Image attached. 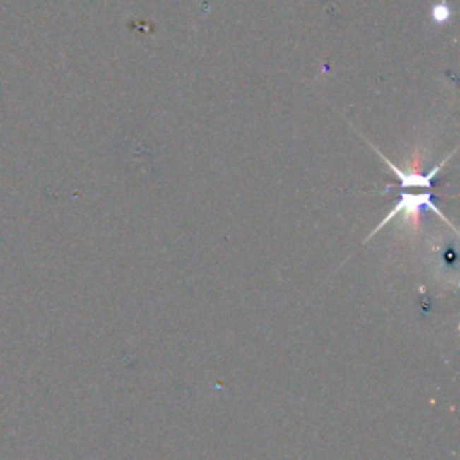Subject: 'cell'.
<instances>
[{
	"label": "cell",
	"instance_id": "obj_1",
	"mask_svg": "<svg viewBox=\"0 0 460 460\" xmlns=\"http://www.w3.org/2000/svg\"><path fill=\"white\" fill-rule=\"evenodd\" d=\"M425 211H432V213H435L437 216L441 218V220H444L446 223L449 225V227L455 230V225L452 223V221L448 220V216H446L444 213H442L441 208L437 207L435 201H433V193L432 191H423V193L419 194H410V193H401L399 194V200H397V204L394 205V208L390 211L389 214H387L385 218L382 220V223L378 225V227L374 228L372 232H370V236L367 237V240H370V237L374 236L376 232H379L383 227H385L389 221H392L394 218L397 216V214H403V221L405 223H410L413 228L419 227V223H421V214L425 213Z\"/></svg>",
	"mask_w": 460,
	"mask_h": 460
},
{
	"label": "cell",
	"instance_id": "obj_2",
	"mask_svg": "<svg viewBox=\"0 0 460 460\" xmlns=\"http://www.w3.org/2000/svg\"><path fill=\"white\" fill-rule=\"evenodd\" d=\"M432 18L435 24H446V22H449V20H452V9H449V6L446 4L444 0H441V2L433 4Z\"/></svg>",
	"mask_w": 460,
	"mask_h": 460
}]
</instances>
